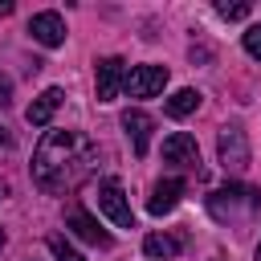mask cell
<instances>
[{"mask_svg": "<svg viewBox=\"0 0 261 261\" xmlns=\"http://www.w3.org/2000/svg\"><path fill=\"white\" fill-rule=\"evenodd\" d=\"M167 86V65H135L126 73V94L130 98H155Z\"/></svg>", "mask_w": 261, "mask_h": 261, "instance_id": "5", "label": "cell"}, {"mask_svg": "<svg viewBox=\"0 0 261 261\" xmlns=\"http://www.w3.org/2000/svg\"><path fill=\"white\" fill-rule=\"evenodd\" d=\"M179 196H184V179H159L155 192H151V200H147V212L163 216V212H171L179 204Z\"/></svg>", "mask_w": 261, "mask_h": 261, "instance_id": "11", "label": "cell"}, {"mask_svg": "<svg viewBox=\"0 0 261 261\" xmlns=\"http://www.w3.org/2000/svg\"><path fill=\"white\" fill-rule=\"evenodd\" d=\"M29 33H33V41H41L45 49H57V45L65 41V20H61V12H37V16L29 20Z\"/></svg>", "mask_w": 261, "mask_h": 261, "instance_id": "7", "label": "cell"}, {"mask_svg": "<svg viewBox=\"0 0 261 261\" xmlns=\"http://www.w3.org/2000/svg\"><path fill=\"white\" fill-rule=\"evenodd\" d=\"M12 12V0H0V16H8Z\"/></svg>", "mask_w": 261, "mask_h": 261, "instance_id": "18", "label": "cell"}, {"mask_svg": "<svg viewBox=\"0 0 261 261\" xmlns=\"http://www.w3.org/2000/svg\"><path fill=\"white\" fill-rule=\"evenodd\" d=\"M122 126H126V135H130L135 155H147V147H151V130H155L151 114H143V110H126V114H122Z\"/></svg>", "mask_w": 261, "mask_h": 261, "instance_id": "10", "label": "cell"}, {"mask_svg": "<svg viewBox=\"0 0 261 261\" xmlns=\"http://www.w3.org/2000/svg\"><path fill=\"white\" fill-rule=\"evenodd\" d=\"M94 155L98 151L82 130H49L33 151V184L49 196L69 192L73 184H82L90 175Z\"/></svg>", "mask_w": 261, "mask_h": 261, "instance_id": "1", "label": "cell"}, {"mask_svg": "<svg viewBox=\"0 0 261 261\" xmlns=\"http://www.w3.org/2000/svg\"><path fill=\"white\" fill-rule=\"evenodd\" d=\"M4 106H12V82L0 73V110H4Z\"/></svg>", "mask_w": 261, "mask_h": 261, "instance_id": "17", "label": "cell"}, {"mask_svg": "<svg viewBox=\"0 0 261 261\" xmlns=\"http://www.w3.org/2000/svg\"><path fill=\"white\" fill-rule=\"evenodd\" d=\"M0 139H4V126H0Z\"/></svg>", "mask_w": 261, "mask_h": 261, "instance_id": "22", "label": "cell"}, {"mask_svg": "<svg viewBox=\"0 0 261 261\" xmlns=\"http://www.w3.org/2000/svg\"><path fill=\"white\" fill-rule=\"evenodd\" d=\"M245 53H249V57H257V61H261V24H253V29H249V33H245Z\"/></svg>", "mask_w": 261, "mask_h": 261, "instance_id": "16", "label": "cell"}, {"mask_svg": "<svg viewBox=\"0 0 261 261\" xmlns=\"http://www.w3.org/2000/svg\"><path fill=\"white\" fill-rule=\"evenodd\" d=\"M98 208H102L118 228H135V212H130V204H126L118 179H102V184H98Z\"/></svg>", "mask_w": 261, "mask_h": 261, "instance_id": "2", "label": "cell"}, {"mask_svg": "<svg viewBox=\"0 0 261 261\" xmlns=\"http://www.w3.org/2000/svg\"><path fill=\"white\" fill-rule=\"evenodd\" d=\"M216 151H220L224 171H245L249 167V139H245L241 126H224L220 139H216Z\"/></svg>", "mask_w": 261, "mask_h": 261, "instance_id": "3", "label": "cell"}, {"mask_svg": "<svg viewBox=\"0 0 261 261\" xmlns=\"http://www.w3.org/2000/svg\"><path fill=\"white\" fill-rule=\"evenodd\" d=\"M65 228H73V232H77V237H82L86 245H98V249H106V245H110V237H106V232L98 228V220H94V216H90L86 208H77V204H73V208L65 212Z\"/></svg>", "mask_w": 261, "mask_h": 261, "instance_id": "8", "label": "cell"}, {"mask_svg": "<svg viewBox=\"0 0 261 261\" xmlns=\"http://www.w3.org/2000/svg\"><path fill=\"white\" fill-rule=\"evenodd\" d=\"M49 253H53L57 261H86V257H82V253H77V249H73L65 237H57V232L49 237Z\"/></svg>", "mask_w": 261, "mask_h": 261, "instance_id": "14", "label": "cell"}, {"mask_svg": "<svg viewBox=\"0 0 261 261\" xmlns=\"http://www.w3.org/2000/svg\"><path fill=\"white\" fill-rule=\"evenodd\" d=\"M0 200H4V188H0Z\"/></svg>", "mask_w": 261, "mask_h": 261, "instance_id": "21", "label": "cell"}, {"mask_svg": "<svg viewBox=\"0 0 261 261\" xmlns=\"http://www.w3.org/2000/svg\"><path fill=\"white\" fill-rule=\"evenodd\" d=\"M0 249H4V228H0Z\"/></svg>", "mask_w": 261, "mask_h": 261, "instance_id": "19", "label": "cell"}, {"mask_svg": "<svg viewBox=\"0 0 261 261\" xmlns=\"http://www.w3.org/2000/svg\"><path fill=\"white\" fill-rule=\"evenodd\" d=\"M61 90L57 86H49L45 94H37L33 102H29V110H24V118H29V126H49L53 122V114H57V106H61Z\"/></svg>", "mask_w": 261, "mask_h": 261, "instance_id": "9", "label": "cell"}, {"mask_svg": "<svg viewBox=\"0 0 261 261\" xmlns=\"http://www.w3.org/2000/svg\"><path fill=\"white\" fill-rule=\"evenodd\" d=\"M143 249H147V257H155V261H167V257H175L179 241H175V237H163V232H151V237L143 241Z\"/></svg>", "mask_w": 261, "mask_h": 261, "instance_id": "13", "label": "cell"}, {"mask_svg": "<svg viewBox=\"0 0 261 261\" xmlns=\"http://www.w3.org/2000/svg\"><path fill=\"white\" fill-rule=\"evenodd\" d=\"M94 82H98V102H114L118 90H126V61L122 57H102L98 69H94Z\"/></svg>", "mask_w": 261, "mask_h": 261, "instance_id": "4", "label": "cell"}, {"mask_svg": "<svg viewBox=\"0 0 261 261\" xmlns=\"http://www.w3.org/2000/svg\"><path fill=\"white\" fill-rule=\"evenodd\" d=\"M163 159L175 163V167H196L200 163V147H196V139L188 130H175V135L163 139Z\"/></svg>", "mask_w": 261, "mask_h": 261, "instance_id": "6", "label": "cell"}, {"mask_svg": "<svg viewBox=\"0 0 261 261\" xmlns=\"http://www.w3.org/2000/svg\"><path fill=\"white\" fill-rule=\"evenodd\" d=\"M196 106H200V90H175L167 98V114L171 118H188V114H196Z\"/></svg>", "mask_w": 261, "mask_h": 261, "instance_id": "12", "label": "cell"}, {"mask_svg": "<svg viewBox=\"0 0 261 261\" xmlns=\"http://www.w3.org/2000/svg\"><path fill=\"white\" fill-rule=\"evenodd\" d=\"M216 12H220L224 20H245V16H249V4H245V0H220Z\"/></svg>", "mask_w": 261, "mask_h": 261, "instance_id": "15", "label": "cell"}, {"mask_svg": "<svg viewBox=\"0 0 261 261\" xmlns=\"http://www.w3.org/2000/svg\"><path fill=\"white\" fill-rule=\"evenodd\" d=\"M257 261H261V245H257Z\"/></svg>", "mask_w": 261, "mask_h": 261, "instance_id": "20", "label": "cell"}]
</instances>
